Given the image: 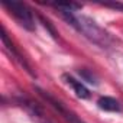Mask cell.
I'll return each instance as SVG.
<instances>
[{"label": "cell", "mask_w": 123, "mask_h": 123, "mask_svg": "<svg viewBox=\"0 0 123 123\" xmlns=\"http://www.w3.org/2000/svg\"><path fill=\"white\" fill-rule=\"evenodd\" d=\"M59 13L71 26H74L80 33H83L87 39H90L100 48H109L113 43V38L110 36V33L100 28L93 19L71 10H59Z\"/></svg>", "instance_id": "cell-1"}, {"label": "cell", "mask_w": 123, "mask_h": 123, "mask_svg": "<svg viewBox=\"0 0 123 123\" xmlns=\"http://www.w3.org/2000/svg\"><path fill=\"white\" fill-rule=\"evenodd\" d=\"M3 6L9 10V13L15 18V20L25 28L26 31H35V18L32 10L22 2H3Z\"/></svg>", "instance_id": "cell-2"}, {"label": "cell", "mask_w": 123, "mask_h": 123, "mask_svg": "<svg viewBox=\"0 0 123 123\" xmlns=\"http://www.w3.org/2000/svg\"><path fill=\"white\" fill-rule=\"evenodd\" d=\"M36 91H38V93H39V94H41V96H42V97H43V98H45V100H46V101H48V103L61 114V116H62L68 123H84L74 111H71L70 109H67L64 103H61L59 100H56L55 97H52L48 91H43V90H41V88H38V87H36Z\"/></svg>", "instance_id": "cell-3"}, {"label": "cell", "mask_w": 123, "mask_h": 123, "mask_svg": "<svg viewBox=\"0 0 123 123\" xmlns=\"http://www.w3.org/2000/svg\"><path fill=\"white\" fill-rule=\"evenodd\" d=\"M2 42H3V46H5V49L9 52V55L16 61V62H19L31 75H33L35 77V73L32 71V68L29 67V64L26 62V59L22 56V54L16 49V46H15V43L9 39V36H7V32H6V29H5V26H2Z\"/></svg>", "instance_id": "cell-4"}, {"label": "cell", "mask_w": 123, "mask_h": 123, "mask_svg": "<svg viewBox=\"0 0 123 123\" xmlns=\"http://www.w3.org/2000/svg\"><path fill=\"white\" fill-rule=\"evenodd\" d=\"M62 81L74 91V94L78 97V98H90V90L81 83V81H78V80H75L73 75H70V74H62Z\"/></svg>", "instance_id": "cell-5"}, {"label": "cell", "mask_w": 123, "mask_h": 123, "mask_svg": "<svg viewBox=\"0 0 123 123\" xmlns=\"http://www.w3.org/2000/svg\"><path fill=\"white\" fill-rule=\"evenodd\" d=\"M97 106H98V109H101L104 111H111V113H120L123 110L122 103L113 97H109V96L100 97L97 100Z\"/></svg>", "instance_id": "cell-6"}, {"label": "cell", "mask_w": 123, "mask_h": 123, "mask_svg": "<svg viewBox=\"0 0 123 123\" xmlns=\"http://www.w3.org/2000/svg\"><path fill=\"white\" fill-rule=\"evenodd\" d=\"M80 75H81V78L83 80H86L87 83H90V84H97V78H96V75L94 74H91L88 70H80Z\"/></svg>", "instance_id": "cell-7"}, {"label": "cell", "mask_w": 123, "mask_h": 123, "mask_svg": "<svg viewBox=\"0 0 123 123\" xmlns=\"http://www.w3.org/2000/svg\"><path fill=\"white\" fill-rule=\"evenodd\" d=\"M104 7H110V9H114V10H120V12H123V3H119V2H116V3H101Z\"/></svg>", "instance_id": "cell-8"}]
</instances>
